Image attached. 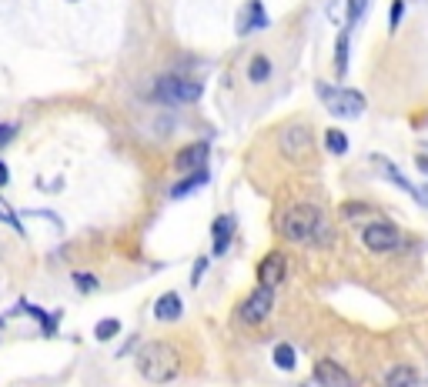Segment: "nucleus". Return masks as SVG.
Listing matches in <instances>:
<instances>
[{
  "mask_svg": "<svg viewBox=\"0 0 428 387\" xmlns=\"http://www.w3.org/2000/svg\"><path fill=\"white\" fill-rule=\"evenodd\" d=\"M278 231L285 234L288 240L294 244H308V240H321V244H328L331 240V231H328V217H324V210L318 204H291L285 214H281V221H278Z\"/></svg>",
  "mask_w": 428,
  "mask_h": 387,
  "instance_id": "nucleus-1",
  "label": "nucleus"
},
{
  "mask_svg": "<svg viewBox=\"0 0 428 387\" xmlns=\"http://www.w3.org/2000/svg\"><path fill=\"white\" fill-rule=\"evenodd\" d=\"M138 374L151 384H168L178 374V351L168 341H148L138 351Z\"/></svg>",
  "mask_w": 428,
  "mask_h": 387,
  "instance_id": "nucleus-2",
  "label": "nucleus"
},
{
  "mask_svg": "<svg viewBox=\"0 0 428 387\" xmlns=\"http://www.w3.org/2000/svg\"><path fill=\"white\" fill-rule=\"evenodd\" d=\"M315 90H318V101L328 107L335 117H362L368 107L365 94H358V90H352V87H331V84L318 80Z\"/></svg>",
  "mask_w": 428,
  "mask_h": 387,
  "instance_id": "nucleus-3",
  "label": "nucleus"
},
{
  "mask_svg": "<svg viewBox=\"0 0 428 387\" xmlns=\"http://www.w3.org/2000/svg\"><path fill=\"white\" fill-rule=\"evenodd\" d=\"M154 101H161V104L168 107H181V104H194L201 97V84L198 80H187V77H178V74H168L161 77L151 90Z\"/></svg>",
  "mask_w": 428,
  "mask_h": 387,
  "instance_id": "nucleus-4",
  "label": "nucleus"
},
{
  "mask_svg": "<svg viewBox=\"0 0 428 387\" xmlns=\"http://www.w3.org/2000/svg\"><path fill=\"white\" fill-rule=\"evenodd\" d=\"M278 147H281V154H285L288 161H294V164L308 161V157H311V150H315L311 127H308V124H301V120H291V124H285V127L278 131Z\"/></svg>",
  "mask_w": 428,
  "mask_h": 387,
  "instance_id": "nucleus-5",
  "label": "nucleus"
},
{
  "mask_svg": "<svg viewBox=\"0 0 428 387\" xmlns=\"http://www.w3.org/2000/svg\"><path fill=\"white\" fill-rule=\"evenodd\" d=\"M362 240H365V247L371 254H388V251L401 247V231L392 221H371V224H365Z\"/></svg>",
  "mask_w": 428,
  "mask_h": 387,
  "instance_id": "nucleus-6",
  "label": "nucleus"
},
{
  "mask_svg": "<svg viewBox=\"0 0 428 387\" xmlns=\"http://www.w3.org/2000/svg\"><path fill=\"white\" fill-rule=\"evenodd\" d=\"M271 307H275V291H271V287H261V284H258V287H255V291L241 300L238 317H241L245 324H261V321L271 314Z\"/></svg>",
  "mask_w": 428,
  "mask_h": 387,
  "instance_id": "nucleus-7",
  "label": "nucleus"
},
{
  "mask_svg": "<svg viewBox=\"0 0 428 387\" xmlns=\"http://www.w3.org/2000/svg\"><path fill=\"white\" fill-rule=\"evenodd\" d=\"M208 157H211V144L208 140H194V144H187L174 154V170L178 174H194L201 167L208 164Z\"/></svg>",
  "mask_w": 428,
  "mask_h": 387,
  "instance_id": "nucleus-8",
  "label": "nucleus"
},
{
  "mask_svg": "<svg viewBox=\"0 0 428 387\" xmlns=\"http://www.w3.org/2000/svg\"><path fill=\"white\" fill-rule=\"evenodd\" d=\"M285 270H288V257H285V254L281 251L264 254V257H261V264H258V284L275 291L278 284L285 281Z\"/></svg>",
  "mask_w": 428,
  "mask_h": 387,
  "instance_id": "nucleus-9",
  "label": "nucleus"
},
{
  "mask_svg": "<svg viewBox=\"0 0 428 387\" xmlns=\"http://www.w3.org/2000/svg\"><path fill=\"white\" fill-rule=\"evenodd\" d=\"M371 164L378 167V174H382L385 180H392L395 187H401V191H405V194H412V197H415V200H418V204H428L425 191H418V187H415L412 180L405 177V174H401V170H398V167L392 164V161H388V157H382V154H375V157H371Z\"/></svg>",
  "mask_w": 428,
  "mask_h": 387,
  "instance_id": "nucleus-10",
  "label": "nucleus"
},
{
  "mask_svg": "<svg viewBox=\"0 0 428 387\" xmlns=\"http://www.w3.org/2000/svg\"><path fill=\"white\" fill-rule=\"evenodd\" d=\"M268 27V14H264V3L261 0H248L241 7V17H238V37H248L255 30Z\"/></svg>",
  "mask_w": 428,
  "mask_h": 387,
  "instance_id": "nucleus-11",
  "label": "nucleus"
},
{
  "mask_svg": "<svg viewBox=\"0 0 428 387\" xmlns=\"http://www.w3.org/2000/svg\"><path fill=\"white\" fill-rule=\"evenodd\" d=\"M315 381L321 387H355L352 374L345 371L341 364H335V360H318L315 364Z\"/></svg>",
  "mask_w": 428,
  "mask_h": 387,
  "instance_id": "nucleus-12",
  "label": "nucleus"
},
{
  "mask_svg": "<svg viewBox=\"0 0 428 387\" xmlns=\"http://www.w3.org/2000/svg\"><path fill=\"white\" fill-rule=\"evenodd\" d=\"M181 314H184V304L174 291H168V294H161V298L154 300V317H157L161 324H174Z\"/></svg>",
  "mask_w": 428,
  "mask_h": 387,
  "instance_id": "nucleus-13",
  "label": "nucleus"
},
{
  "mask_svg": "<svg viewBox=\"0 0 428 387\" xmlns=\"http://www.w3.org/2000/svg\"><path fill=\"white\" fill-rule=\"evenodd\" d=\"M211 234H214V247H211V254H214V257H221V254H228L231 234H234V217H231V214H221V217H214Z\"/></svg>",
  "mask_w": 428,
  "mask_h": 387,
  "instance_id": "nucleus-14",
  "label": "nucleus"
},
{
  "mask_svg": "<svg viewBox=\"0 0 428 387\" xmlns=\"http://www.w3.org/2000/svg\"><path fill=\"white\" fill-rule=\"evenodd\" d=\"M208 180H211V174H208L204 167L194 170V174H184V180H178V184L171 187V197H174V200H181V197H187V194H194L198 187H204Z\"/></svg>",
  "mask_w": 428,
  "mask_h": 387,
  "instance_id": "nucleus-15",
  "label": "nucleus"
},
{
  "mask_svg": "<svg viewBox=\"0 0 428 387\" xmlns=\"http://www.w3.org/2000/svg\"><path fill=\"white\" fill-rule=\"evenodd\" d=\"M415 381H418V374H415L412 364H395L385 374V387H412Z\"/></svg>",
  "mask_w": 428,
  "mask_h": 387,
  "instance_id": "nucleus-16",
  "label": "nucleus"
},
{
  "mask_svg": "<svg viewBox=\"0 0 428 387\" xmlns=\"http://www.w3.org/2000/svg\"><path fill=\"white\" fill-rule=\"evenodd\" d=\"M348 41H352V30L345 27L338 34V47H335V74L338 77L348 74Z\"/></svg>",
  "mask_w": 428,
  "mask_h": 387,
  "instance_id": "nucleus-17",
  "label": "nucleus"
},
{
  "mask_svg": "<svg viewBox=\"0 0 428 387\" xmlns=\"http://www.w3.org/2000/svg\"><path fill=\"white\" fill-rule=\"evenodd\" d=\"M268 77H271V60L264 57V54L251 57V64H248V80L251 84H264Z\"/></svg>",
  "mask_w": 428,
  "mask_h": 387,
  "instance_id": "nucleus-18",
  "label": "nucleus"
},
{
  "mask_svg": "<svg viewBox=\"0 0 428 387\" xmlns=\"http://www.w3.org/2000/svg\"><path fill=\"white\" fill-rule=\"evenodd\" d=\"M20 311H27V314H34L37 321H41V328H44V334L47 337H54L57 334V314H47V311H41V307H34V304H20Z\"/></svg>",
  "mask_w": 428,
  "mask_h": 387,
  "instance_id": "nucleus-19",
  "label": "nucleus"
},
{
  "mask_svg": "<svg viewBox=\"0 0 428 387\" xmlns=\"http://www.w3.org/2000/svg\"><path fill=\"white\" fill-rule=\"evenodd\" d=\"M278 371H294V364H298V354H294V347L291 344H278L275 354H271Z\"/></svg>",
  "mask_w": 428,
  "mask_h": 387,
  "instance_id": "nucleus-20",
  "label": "nucleus"
},
{
  "mask_svg": "<svg viewBox=\"0 0 428 387\" xmlns=\"http://www.w3.org/2000/svg\"><path fill=\"white\" fill-rule=\"evenodd\" d=\"M324 147L331 150L335 157H345V154H348V137H345V131L331 127V131L324 134Z\"/></svg>",
  "mask_w": 428,
  "mask_h": 387,
  "instance_id": "nucleus-21",
  "label": "nucleus"
},
{
  "mask_svg": "<svg viewBox=\"0 0 428 387\" xmlns=\"http://www.w3.org/2000/svg\"><path fill=\"white\" fill-rule=\"evenodd\" d=\"M117 334H121V321H117V317H104V321L94 324V337H97V341H110V337H117Z\"/></svg>",
  "mask_w": 428,
  "mask_h": 387,
  "instance_id": "nucleus-22",
  "label": "nucleus"
},
{
  "mask_svg": "<svg viewBox=\"0 0 428 387\" xmlns=\"http://www.w3.org/2000/svg\"><path fill=\"white\" fill-rule=\"evenodd\" d=\"M0 224L14 227L17 234H24V224H20V217H17V210L7 204V197H3V194H0Z\"/></svg>",
  "mask_w": 428,
  "mask_h": 387,
  "instance_id": "nucleus-23",
  "label": "nucleus"
},
{
  "mask_svg": "<svg viewBox=\"0 0 428 387\" xmlns=\"http://www.w3.org/2000/svg\"><path fill=\"white\" fill-rule=\"evenodd\" d=\"M71 281H74V287L80 294H94V291H97V277H94L91 270H74Z\"/></svg>",
  "mask_w": 428,
  "mask_h": 387,
  "instance_id": "nucleus-24",
  "label": "nucleus"
},
{
  "mask_svg": "<svg viewBox=\"0 0 428 387\" xmlns=\"http://www.w3.org/2000/svg\"><path fill=\"white\" fill-rule=\"evenodd\" d=\"M365 7H368V0H348V30L365 17Z\"/></svg>",
  "mask_w": 428,
  "mask_h": 387,
  "instance_id": "nucleus-25",
  "label": "nucleus"
},
{
  "mask_svg": "<svg viewBox=\"0 0 428 387\" xmlns=\"http://www.w3.org/2000/svg\"><path fill=\"white\" fill-rule=\"evenodd\" d=\"M401 17H405V0H392V20H388V30H392V34L398 30Z\"/></svg>",
  "mask_w": 428,
  "mask_h": 387,
  "instance_id": "nucleus-26",
  "label": "nucleus"
},
{
  "mask_svg": "<svg viewBox=\"0 0 428 387\" xmlns=\"http://www.w3.org/2000/svg\"><path fill=\"white\" fill-rule=\"evenodd\" d=\"M14 137H17V124H0V147L14 144Z\"/></svg>",
  "mask_w": 428,
  "mask_h": 387,
  "instance_id": "nucleus-27",
  "label": "nucleus"
},
{
  "mask_svg": "<svg viewBox=\"0 0 428 387\" xmlns=\"http://www.w3.org/2000/svg\"><path fill=\"white\" fill-rule=\"evenodd\" d=\"M204 270H208V257H198V261H194V274H191V284H194V287L201 284V277H204Z\"/></svg>",
  "mask_w": 428,
  "mask_h": 387,
  "instance_id": "nucleus-28",
  "label": "nucleus"
},
{
  "mask_svg": "<svg viewBox=\"0 0 428 387\" xmlns=\"http://www.w3.org/2000/svg\"><path fill=\"white\" fill-rule=\"evenodd\" d=\"M3 184H10V170H7V164L0 161V187H3Z\"/></svg>",
  "mask_w": 428,
  "mask_h": 387,
  "instance_id": "nucleus-29",
  "label": "nucleus"
},
{
  "mask_svg": "<svg viewBox=\"0 0 428 387\" xmlns=\"http://www.w3.org/2000/svg\"><path fill=\"white\" fill-rule=\"evenodd\" d=\"M418 170H425L428 174V157H418Z\"/></svg>",
  "mask_w": 428,
  "mask_h": 387,
  "instance_id": "nucleus-30",
  "label": "nucleus"
}]
</instances>
